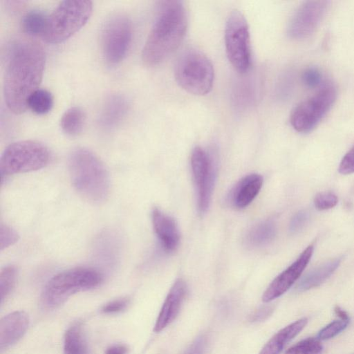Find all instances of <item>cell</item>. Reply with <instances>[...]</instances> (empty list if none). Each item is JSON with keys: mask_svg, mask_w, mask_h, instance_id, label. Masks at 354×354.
<instances>
[{"mask_svg": "<svg viewBox=\"0 0 354 354\" xmlns=\"http://www.w3.org/2000/svg\"><path fill=\"white\" fill-rule=\"evenodd\" d=\"M50 159L48 148L35 140H21L8 145L0 158L1 180L8 176L45 167Z\"/></svg>", "mask_w": 354, "mask_h": 354, "instance_id": "cell-7", "label": "cell"}, {"mask_svg": "<svg viewBox=\"0 0 354 354\" xmlns=\"http://www.w3.org/2000/svg\"><path fill=\"white\" fill-rule=\"evenodd\" d=\"M68 165L72 184L81 196L93 204L106 201L110 191L109 174L93 152L82 147L73 149Z\"/></svg>", "mask_w": 354, "mask_h": 354, "instance_id": "cell-3", "label": "cell"}, {"mask_svg": "<svg viewBox=\"0 0 354 354\" xmlns=\"http://www.w3.org/2000/svg\"><path fill=\"white\" fill-rule=\"evenodd\" d=\"M276 232L274 221L266 220L255 225L248 231L245 241L250 247H261L270 243L274 239Z\"/></svg>", "mask_w": 354, "mask_h": 354, "instance_id": "cell-21", "label": "cell"}, {"mask_svg": "<svg viewBox=\"0 0 354 354\" xmlns=\"http://www.w3.org/2000/svg\"><path fill=\"white\" fill-rule=\"evenodd\" d=\"M187 293V285L183 279L176 280L160 309L156 319L154 331L159 333L171 323L178 315Z\"/></svg>", "mask_w": 354, "mask_h": 354, "instance_id": "cell-15", "label": "cell"}, {"mask_svg": "<svg viewBox=\"0 0 354 354\" xmlns=\"http://www.w3.org/2000/svg\"><path fill=\"white\" fill-rule=\"evenodd\" d=\"M174 76L178 85L196 95L208 93L213 86L214 72L208 57L196 49H187L176 60Z\"/></svg>", "mask_w": 354, "mask_h": 354, "instance_id": "cell-6", "label": "cell"}, {"mask_svg": "<svg viewBox=\"0 0 354 354\" xmlns=\"http://www.w3.org/2000/svg\"><path fill=\"white\" fill-rule=\"evenodd\" d=\"M132 25L123 14H115L105 21L101 33V48L105 61L117 64L124 59L132 41Z\"/></svg>", "mask_w": 354, "mask_h": 354, "instance_id": "cell-10", "label": "cell"}, {"mask_svg": "<svg viewBox=\"0 0 354 354\" xmlns=\"http://www.w3.org/2000/svg\"><path fill=\"white\" fill-rule=\"evenodd\" d=\"M86 122V114L79 106L67 109L62 115L60 126L64 133L69 136H76L83 130Z\"/></svg>", "mask_w": 354, "mask_h": 354, "instance_id": "cell-22", "label": "cell"}, {"mask_svg": "<svg viewBox=\"0 0 354 354\" xmlns=\"http://www.w3.org/2000/svg\"><path fill=\"white\" fill-rule=\"evenodd\" d=\"M263 178L258 174H250L242 178L231 189L228 202L236 208L248 206L259 193Z\"/></svg>", "mask_w": 354, "mask_h": 354, "instance_id": "cell-17", "label": "cell"}, {"mask_svg": "<svg viewBox=\"0 0 354 354\" xmlns=\"http://www.w3.org/2000/svg\"><path fill=\"white\" fill-rule=\"evenodd\" d=\"M309 214L306 210H300L292 217L289 224V231L292 234L297 233L302 230L307 223Z\"/></svg>", "mask_w": 354, "mask_h": 354, "instance_id": "cell-32", "label": "cell"}, {"mask_svg": "<svg viewBox=\"0 0 354 354\" xmlns=\"http://www.w3.org/2000/svg\"><path fill=\"white\" fill-rule=\"evenodd\" d=\"M313 251L314 245L310 244L290 266L270 283L262 295V301L270 302L285 293L300 277L310 261Z\"/></svg>", "mask_w": 354, "mask_h": 354, "instance_id": "cell-13", "label": "cell"}, {"mask_svg": "<svg viewBox=\"0 0 354 354\" xmlns=\"http://www.w3.org/2000/svg\"><path fill=\"white\" fill-rule=\"evenodd\" d=\"M48 19V15L42 10H30L22 18V29L30 36L42 37L46 28Z\"/></svg>", "mask_w": 354, "mask_h": 354, "instance_id": "cell-24", "label": "cell"}, {"mask_svg": "<svg viewBox=\"0 0 354 354\" xmlns=\"http://www.w3.org/2000/svg\"><path fill=\"white\" fill-rule=\"evenodd\" d=\"M154 232L165 250L174 251L180 242V232L175 220L158 208L151 213Z\"/></svg>", "mask_w": 354, "mask_h": 354, "instance_id": "cell-16", "label": "cell"}, {"mask_svg": "<svg viewBox=\"0 0 354 354\" xmlns=\"http://www.w3.org/2000/svg\"><path fill=\"white\" fill-rule=\"evenodd\" d=\"M129 304V300L124 298L110 301L102 308V312L105 314H113L124 310Z\"/></svg>", "mask_w": 354, "mask_h": 354, "instance_id": "cell-34", "label": "cell"}, {"mask_svg": "<svg viewBox=\"0 0 354 354\" xmlns=\"http://www.w3.org/2000/svg\"><path fill=\"white\" fill-rule=\"evenodd\" d=\"M53 106L52 93L46 89L37 88L28 97L27 106L38 115L48 113Z\"/></svg>", "mask_w": 354, "mask_h": 354, "instance_id": "cell-25", "label": "cell"}, {"mask_svg": "<svg viewBox=\"0 0 354 354\" xmlns=\"http://www.w3.org/2000/svg\"><path fill=\"white\" fill-rule=\"evenodd\" d=\"M337 97L335 86L322 84L313 95L301 102L290 115V124L299 133L310 132L330 110Z\"/></svg>", "mask_w": 354, "mask_h": 354, "instance_id": "cell-8", "label": "cell"}, {"mask_svg": "<svg viewBox=\"0 0 354 354\" xmlns=\"http://www.w3.org/2000/svg\"><path fill=\"white\" fill-rule=\"evenodd\" d=\"M301 78L306 86L310 88H314L321 84L322 73L318 68L311 66L307 68L303 72Z\"/></svg>", "mask_w": 354, "mask_h": 354, "instance_id": "cell-31", "label": "cell"}, {"mask_svg": "<svg viewBox=\"0 0 354 354\" xmlns=\"http://www.w3.org/2000/svg\"><path fill=\"white\" fill-rule=\"evenodd\" d=\"M191 167L197 190L198 208L205 213L210 203L216 178V166L210 154L196 147L191 155Z\"/></svg>", "mask_w": 354, "mask_h": 354, "instance_id": "cell-11", "label": "cell"}, {"mask_svg": "<svg viewBox=\"0 0 354 354\" xmlns=\"http://www.w3.org/2000/svg\"><path fill=\"white\" fill-rule=\"evenodd\" d=\"M64 351L65 354H88L87 342L80 325H73L66 330Z\"/></svg>", "mask_w": 354, "mask_h": 354, "instance_id": "cell-23", "label": "cell"}, {"mask_svg": "<svg viewBox=\"0 0 354 354\" xmlns=\"http://www.w3.org/2000/svg\"><path fill=\"white\" fill-rule=\"evenodd\" d=\"M342 260V257H337L311 270L298 282L296 290L303 292L319 286L333 274Z\"/></svg>", "mask_w": 354, "mask_h": 354, "instance_id": "cell-20", "label": "cell"}, {"mask_svg": "<svg viewBox=\"0 0 354 354\" xmlns=\"http://www.w3.org/2000/svg\"><path fill=\"white\" fill-rule=\"evenodd\" d=\"M93 3L88 0L63 1L48 15L42 38L50 44L64 41L83 27L91 16Z\"/></svg>", "mask_w": 354, "mask_h": 354, "instance_id": "cell-5", "label": "cell"}, {"mask_svg": "<svg viewBox=\"0 0 354 354\" xmlns=\"http://www.w3.org/2000/svg\"><path fill=\"white\" fill-rule=\"evenodd\" d=\"M102 274L90 268H75L53 277L46 284L40 297L41 307L52 310L62 305L71 295L98 286Z\"/></svg>", "mask_w": 354, "mask_h": 354, "instance_id": "cell-4", "label": "cell"}, {"mask_svg": "<svg viewBox=\"0 0 354 354\" xmlns=\"http://www.w3.org/2000/svg\"><path fill=\"white\" fill-rule=\"evenodd\" d=\"M338 169L339 172L342 174L354 173V145L342 158Z\"/></svg>", "mask_w": 354, "mask_h": 354, "instance_id": "cell-33", "label": "cell"}, {"mask_svg": "<svg viewBox=\"0 0 354 354\" xmlns=\"http://www.w3.org/2000/svg\"><path fill=\"white\" fill-rule=\"evenodd\" d=\"M273 307L263 306L256 310L250 317L251 322H262L267 319L273 312Z\"/></svg>", "mask_w": 354, "mask_h": 354, "instance_id": "cell-35", "label": "cell"}, {"mask_svg": "<svg viewBox=\"0 0 354 354\" xmlns=\"http://www.w3.org/2000/svg\"><path fill=\"white\" fill-rule=\"evenodd\" d=\"M322 351L323 346L318 338L308 337L289 348L285 354H322Z\"/></svg>", "mask_w": 354, "mask_h": 354, "instance_id": "cell-26", "label": "cell"}, {"mask_svg": "<svg viewBox=\"0 0 354 354\" xmlns=\"http://www.w3.org/2000/svg\"><path fill=\"white\" fill-rule=\"evenodd\" d=\"M308 319L301 318L278 331L262 348L259 354H280L284 346L306 326Z\"/></svg>", "mask_w": 354, "mask_h": 354, "instance_id": "cell-19", "label": "cell"}, {"mask_svg": "<svg viewBox=\"0 0 354 354\" xmlns=\"http://www.w3.org/2000/svg\"><path fill=\"white\" fill-rule=\"evenodd\" d=\"M225 45L232 66L239 73L247 72L251 62L250 30L245 16L238 10H233L227 19Z\"/></svg>", "mask_w": 354, "mask_h": 354, "instance_id": "cell-9", "label": "cell"}, {"mask_svg": "<svg viewBox=\"0 0 354 354\" xmlns=\"http://www.w3.org/2000/svg\"><path fill=\"white\" fill-rule=\"evenodd\" d=\"M17 270L13 266L3 268L0 273V298L1 304L12 292L16 282Z\"/></svg>", "mask_w": 354, "mask_h": 354, "instance_id": "cell-27", "label": "cell"}, {"mask_svg": "<svg viewBox=\"0 0 354 354\" xmlns=\"http://www.w3.org/2000/svg\"><path fill=\"white\" fill-rule=\"evenodd\" d=\"M29 316L22 310L14 311L0 321V352L2 353L17 342L29 325Z\"/></svg>", "mask_w": 354, "mask_h": 354, "instance_id": "cell-14", "label": "cell"}, {"mask_svg": "<svg viewBox=\"0 0 354 354\" xmlns=\"http://www.w3.org/2000/svg\"><path fill=\"white\" fill-rule=\"evenodd\" d=\"M337 196L331 192L319 193L314 198L315 206L319 210L331 209L337 204Z\"/></svg>", "mask_w": 354, "mask_h": 354, "instance_id": "cell-29", "label": "cell"}, {"mask_svg": "<svg viewBox=\"0 0 354 354\" xmlns=\"http://www.w3.org/2000/svg\"><path fill=\"white\" fill-rule=\"evenodd\" d=\"M127 353L128 348L122 344L111 346L105 351V354H127Z\"/></svg>", "mask_w": 354, "mask_h": 354, "instance_id": "cell-36", "label": "cell"}, {"mask_svg": "<svg viewBox=\"0 0 354 354\" xmlns=\"http://www.w3.org/2000/svg\"><path fill=\"white\" fill-rule=\"evenodd\" d=\"M328 1H306L292 17L287 28L289 37L302 39L310 37L317 28L328 8Z\"/></svg>", "mask_w": 354, "mask_h": 354, "instance_id": "cell-12", "label": "cell"}, {"mask_svg": "<svg viewBox=\"0 0 354 354\" xmlns=\"http://www.w3.org/2000/svg\"><path fill=\"white\" fill-rule=\"evenodd\" d=\"M335 313L337 317L341 319L349 320V316L348 313L342 310L339 306H336L334 308Z\"/></svg>", "mask_w": 354, "mask_h": 354, "instance_id": "cell-37", "label": "cell"}, {"mask_svg": "<svg viewBox=\"0 0 354 354\" xmlns=\"http://www.w3.org/2000/svg\"><path fill=\"white\" fill-rule=\"evenodd\" d=\"M349 320L339 319L335 320L325 327H324L318 333L317 338L319 340H326L334 337L348 326Z\"/></svg>", "mask_w": 354, "mask_h": 354, "instance_id": "cell-28", "label": "cell"}, {"mask_svg": "<svg viewBox=\"0 0 354 354\" xmlns=\"http://www.w3.org/2000/svg\"><path fill=\"white\" fill-rule=\"evenodd\" d=\"M45 62L44 48L37 41L24 39L13 44L3 83L5 101L12 113L21 114L28 109L29 96L42 80Z\"/></svg>", "mask_w": 354, "mask_h": 354, "instance_id": "cell-1", "label": "cell"}, {"mask_svg": "<svg viewBox=\"0 0 354 354\" xmlns=\"http://www.w3.org/2000/svg\"><path fill=\"white\" fill-rule=\"evenodd\" d=\"M19 239L18 233L12 227L1 225L0 228V248L3 250L5 248L15 243Z\"/></svg>", "mask_w": 354, "mask_h": 354, "instance_id": "cell-30", "label": "cell"}, {"mask_svg": "<svg viewBox=\"0 0 354 354\" xmlns=\"http://www.w3.org/2000/svg\"><path fill=\"white\" fill-rule=\"evenodd\" d=\"M129 106V102L123 95L114 94L109 96L101 111V127L105 129H111L117 127L126 116Z\"/></svg>", "mask_w": 354, "mask_h": 354, "instance_id": "cell-18", "label": "cell"}, {"mask_svg": "<svg viewBox=\"0 0 354 354\" xmlns=\"http://www.w3.org/2000/svg\"><path fill=\"white\" fill-rule=\"evenodd\" d=\"M187 13L181 1L161 2L157 16L142 51V59L154 66L176 50L185 35Z\"/></svg>", "mask_w": 354, "mask_h": 354, "instance_id": "cell-2", "label": "cell"}]
</instances>
